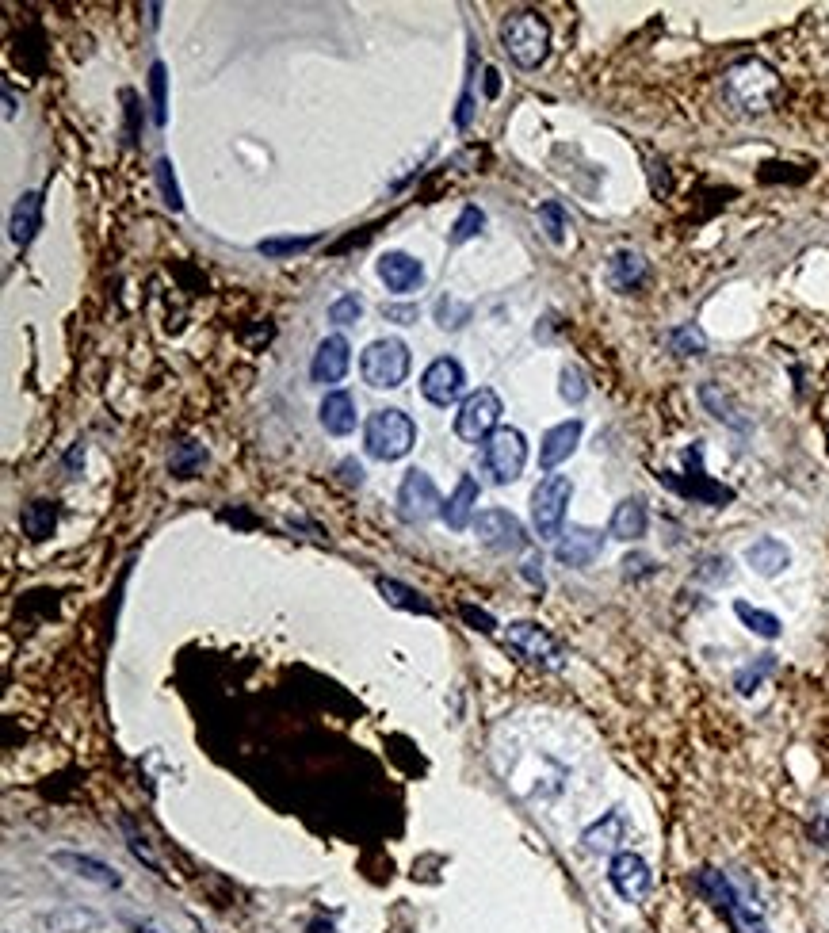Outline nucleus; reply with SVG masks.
<instances>
[{"mask_svg": "<svg viewBox=\"0 0 829 933\" xmlns=\"http://www.w3.org/2000/svg\"><path fill=\"white\" fill-rule=\"evenodd\" d=\"M363 440H367V456L383 459V463H394V459L409 456V448L417 444V425L409 421L405 410H375L367 417V429H363Z\"/></svg>", "mask_w": 829, "mask_h": 933, "instance_id": "obj_1", "label": "nucleus"}, {"mask_svg": "<svg viewBox=\"0 0 829 933\" xmlns=\"http://www.w3.org/2000/svg\"><path fill=\"white\" fill-rule=\"evenodd\" d=\"M501 43L520 69H539L551 50V27L535 12H512L509 20L501 23Z\"/></svg>", "mask_w": 829, "mask_h": 933, "instance_id": "obj_2", "label": "nucleus"}, {"mask_svg": "<svg viewBox=\"0 0 829 933\" xmlns=\"http://www.w3.org/2000/svg\"><path fill=\"white\" fill-rule=\"evenodd\" d=\"M360 371H363V379H367V387H375V391H394V387H402L405 375H409V348H405V341H398V337H379V341H371L367 352H363Z\"/></svg>", "mask_w": 829, "mask_h": 933, "instance_id": "obj_3", "label": "nucleus"}, {"mask_svg": "<svg viewBox=\"0 0 829 933\" xmlns=\"http://www.w3.org/2000/svg\"><path fill=\"white\" fill-rule=\"evenodd\" d=\"M501 413H505V406H501L497 391L478 387L474 394L463 398V406L455 413V436L463 444H486L489 436L501 429Z\"/></svg>", "mask_w": 829, "mask_h": 933, "instance_id": "obj_4", "label": "nucleus"}, {"mask_svg": "<svg viewBox=\"0 0 829 933\" xmlns=\"http://www.w3.org/2000/svg\"><path fill=\"white\" fill-rule=\"evenodd\" d=\"M574 498V482L566 475H547L532 494V524L539 540H558L562 536V521H566V505Z\"/></svg>", "mask_w": 829, "mask_h": 933, "instance_id": "obj_5", "label": "nucleus"}, {"mask_svg": "<svg viewBox=\"0 0 829 933\" xmlns=\"http://www.w3.org/2000/svg\"><path fill=\"white\" fill-rule=\"evenodd\" d=\"M505 647L516 651L524 662H532L539 670H562L566 654H562V643L554 639L547 628H539L532 620H516L505 628Z\"/></svg>", "mask_w": 829, "mask_h": 933, "instance_id": "obj_6", "label": "nucleus"}, {"mask_svg": "<svg viewBox=\"0 0 829 933\" xmlns=\"http://www.w3.org/2000/svg\"><path fill=\"white\" fill-rule=\"evenodd\" d=\"M726 96L742 111H768L776 96V73L761 62H742L726 81Z\"/></svg>", "mask_w": 829, "mask_h": 933, "instance_id": "obj_7", "label": "nucleus"}, {"mask_svg": "<svg viewBox=\"0 0 829 933\" xmlns=\"http://www.w3.org/2000/svg\"><path fill=\"white\" fill-rule=\"evenodd\" d=\"M524 463H528V440L520 429H497L486 440V467L497 486L516 482L524 475Z\"/></svg>", "mask_w": 829, "mask_h": 933, "instance_id": "obj_8", "label": "nucleus"}, {"mask_svg": "<svg viewBox=\"0 0 829 933\" xmlns=\"http://www.w3.org/2000/svg\"><path fill=\"white\" fill-rule=\"evenodd\" d=\"M440 509H444V501H440V490H436L432 475L417 471V467L405 471L402 486H398V513H402V521L425 524L432 517H440Z\"/></svg>", "mask_w": 829, "mask_h": 933, "instance_id": "obj_9", "label": "nucleus"}, {"mask_svg": "<svg viewBox=\"0 0 829 933\" xmlns=\"http://www.w3.org/2000/svg\"><path fill=\"white\" fill-rule=\"evenodd\" d=\"M684 463H688V478L658 475L669 490H677V494H684V498H692V501H703V505H726V501L734 498V490H726V486H719V482H711V478L703 475V448L700 444H692V448L684 452Z\"/></svg>", "mask_w": 829, "mask_h": 933, "instance_id": "obj_10", "label": "nucleus"}, {"mask_svg": "<svg viewBox=\"0 0 829 933\" xmlns=\"http://www.w3.org/2000/svg\"><path fill=\"white\" fill-rule=\"evenodd\" d=\"M474 532L478 540L493 547V551H524L528 547V532L524 524L512 517L509 509H486L474 517Z\"/></svg>", "mask_w": 829, "mask_h": 933, "instance_id": "obj_11", "label": "nucleus"}, {"mask_svg": "<svg viewBox=\"0 0 829 933\" xmlns=\"http://www.w3.org/2000/svg\"><path fill=\"white\" fill-rule=\"evenodd\" d=\"M608 880L619 891V899H627V903L646 899L650 888H654V872H650V865L638 853H616L612 865H608Z\"/></svg>", "mask_w": 829, "mask_h": 933, "instance_id": "obj_12", "label": "nucleus"}, {"mask_svg": "<svg viewBox=\"0 0 829 933\" xmlns=\"http://www.w3.org/2000/svg\"><path fill=\"white\" fill-rule=\"evenodd\" d=\"M604 551V532L600 528H589V524H570L562 536H558V547H554V559L562 566H593Z\"/></svg>", "mask_w": 829, "mask_h": 933, "instance_id": "obj_13", "label": "nucleus"}, {"mask_svg": "<svg viewBox=\"0 0 829 933\" xmlns=\"http://www.w3.org/2000/svg\"><path fill=\"white\" fill-rule=\"evenodd\" d=\"M463 383H467L463 364L451 360V356H440V360H432L425 368V375H421V394H425L428 402H436V406H447V402H455V398L463 394Z\"/></svg>", "mask_w": 829, "mask_h": 933, "instance_id": "obj_14", "label": "nucleus"}, {"mask_svg": "<svg viewBox=\"0 0 829 933\" xmlns=\"http://www.w3.org/2000/svg\"><path fill=\"white\" fill-rule=\"evenodd\" d=\"M348 364H352V348H348V341H344L341 333H333V337H325L318 345V352H314L310 379L321 383V387H333V383H341L344 375H348Z\"/></svg>", "mask_w": 829, "mask_h": 933, "instance_id": "obj_15", "label": "nucleus"}, {"mask_svg": "<svg viewBox=\"0 0 829 933\" xmlns=\"http://www.w3.org/2000/svg\"><path fill=\"white\" fill-rule=\"evenodd\" d=\"M379 280H383L394 295H409V291L421 287L425 268H421L417 257H409V253H383V257H379Z\"/></svg>", "mask_w": 829, "mask_h": 933, "instance_id": "obj_16", "label": "nucleus"}, {"mask_svg": "<svg viewBox=\"0 0 829 933\" xmlns=\"http://www.w3.org/2000/svg\"><path fill=\"white\" fill-rule=\"evenodd\" d=\"M50 861L58 868H69L73 876H81V880H88V884H100V888H119L123 884V876L115 872L111 865H104V861H96V857H88V853H69V849H58V853H50Z\"/></svg>", "mask_w": 829, "mask_h": 933, "instance_id": "obj_17", "label": "nucleus"}, {"mask_svg": "<svg viewBox=\"0 0 829 933\" xmlns=\"http://www.w3.org/2000/svg\"><path fill=\"white\" fill-rule=\"evenodd\" d=\"M318 421H321V429H325V433L348 436L352 429H356V421H360V413H356V398H352L348 391H329L325 398H321Z\"/></svg>", "mask_w": 829, "mask_h": 933, "instance_id": "obj_18", "label": "nucleus"}, {"mask_svg": "<svg viewBox=\"0 0 829 933\" xmlns=\"http://www.w3.org/2000/svg\"><path fill=\"white\" fill-rule=\"evenodd\" d=\"M39 226H43V196H39V192H23V196L16 199V207H12L8 238L23 249V245H31V241H35Z\"/></svg>", "mask_w": 829, "mask_h": 933, "instance_id": "obj_19", "label": "nucleus"}, {"mask_svg": "<svg viewBox=\"0 0 829 933\" xmlns=\"http://www.w3.org/2000/svg\"><path fill=\"white\" fill-rule=\"evenodd\" d=\"M474 509H478V482L470 475H463L459 478V486H455V494L444 501L440 517H444V524L451 532H463V528L474 524Z\"/></svg>", "mask_w": 829, "mask_h": 933, "instance_id": "obj_20", "label": "nucleus"}, {"mask_svg": "<svg viewBox=\"0 0 829 933\" xmlns=\"http://www.w3.org/2000/svg\"><path fill=\"white\" fill-rule=\"evenodd\" d=\"M577 440H581V421H562V425L547 429L543 444H539V463H543V471H554L562 459L574 456Z\"/></svg>", "mask_w": 829, "mask_h": 933, "instance_id": "obj_21", "label": "nucleus"}, {"mask_svg": "<svg viewBox=\"0 0 829 933\" xmlns=\"http://www.w3.org/2000/svg\"><path fill=\"white\" fill-rule=\"evenodd\" d=\"M745 563L753 566L761 578H776V574H784V566L791 563V551H787L780 540L765 536V540H757V543H749V547H745Z\"/></svg>", "mask_w": 829, "mask_h": 933, "instance_id": "obj_22", "label": "nucleus"}, {"mask_svg": "<svg viewBox=\"0 0 829 933\" xmlns=\"http://www.w3.org/2000/svg\"><path fill=\"white\" fill-rule=\"evenodd\" d=\"M646 524H650V517H646V505L638 498H627L616 505V513H612V521H608V532L616 536V540H642L646 536Z\"/></svg>", "mask_w": 829, "mask_h": 933, "instance_id": "obj_23", "label": "nucleus"}, {"mask_svg": "<svg viewBox=\"0 0 829 933\" xmlns=\"http://www.w3.org/2000/svg\"><path fill=\"white\" fill-rule=\"evenodd\" d=\"M642 280H646V261H642V253H631V249L612 253V261H608V283H612L616 291H635Z\"/></svg>", "mask_w": 829, "mask_h": 933, "instance_id": "obj_24", "label": "nucleus"}, {"mask_svg": "<svg viewBox=\"0 0 829 933\" xmlns=\"http://www.w3.org/2000/svg\"><path fill=\"white\" fill-rule=\"evenodd\" d=\"M696 888H700L723 914H730L738 903H742V899H738V891H734V884H730V876H723L719 868H700V872H696Z\"/></svg>", "mask_w": 829, "mask_h": 933, "instance_id": "obj_25", "label": "nucleus"}, {"mask_svg": "<svg viewBox=\"0 0 829 933\" xmlns=\"http://www.w3.org/2000/svg\"><path fill=\"white\" fill-rule=\"evenodd\" d=\"M54 524H58V509H54V501H31V505H23L20 513V528L27 540H46L50 532H54Z\"/></svg>", "mask_w": 829, "mask_h": 933, "instance_id": "obj_26", "label": "nucleus"}, {"mask_svg": "<svg viewBox=\"0 0 829 933\" xmlns=\"http://www.w3.org/2000/svg\"><path fill=\"white\" fill-rule=\"evenodd\" d=\"M700 402L711 413H715L723 425H730V429H749V421H745L742 413H738L734 398H730V394H726L719 383H703V387H700Z\"/></svg>", "mask_w": 829, "mask_h": 933, "instance_id": "obj_27", "label": "nucleus"}, {"mask_svg": "<svg viewBox=\"0 0 829 933\" xmlns=\"http://www.w3.org/2000/svg\"><path fill=\"white\" fill-rule=\"evenodd\" d=\"M623 830H627L623 815L612 811V815H604L600 823H593L589 830H585V846L593 849V853H612V849L623 842Z\"/></svg>", "mask_w": 829, "mask_h": 933, "instance_id": "obj_28", "label": "nucleus"}, {"mask_svg": "<svg viewBox=\"0 0 829 933\" xmlns=\"http://www.w3.org/2000/svg\"><path fill=\"white\" fill-rule=\"evenodd\" d=\"M50 933H88L100 930V918L92 911H50L39 918Z\"/></svg>", "mask_w": 829, "mask_h": 933, "instance_id": "obj_29", "label": "nucleus"}, {"mask_svg": "<svg viewBox=\"0 0 829 933\" xmlns=\"http://www.w3.org/2000/svg\"><path fill=\"white\" fill-rule=\"evenodd\" d=\"M379 593L386 597V605L405 608V612H421V616H432V605H428L425 597H421L417 589L394 582V578H379Z\"/></svg>", "mask_w": 829, "mask_h": 933, "instance_id": "obj_30", "label": "nucleus"}, {"mask_svg": "<svg viewBox=\"0 0 829 933\" xmlns=\"http://www.w3.org/2000/svg\"><path fill=\"white\" fill-rule=\"evenodd\" d=\"M734 612H738V620H742L745 628L753 631V635H761V639H780V620L772 616V612H765V608H753L749 601H734Z\"/></svg>", "mask_w": 829, "mask_h": 933, "instance_id": "obj_31", "label": "nucleus"}, {"mask_svg": "<svg viewBox=\"0 0 829 933\" xmlns=\"http://www.w3.org/2000/svg\"><path fill=\"white\" fill-rule=\"evenodd\" d=\"M203 463H207V452H203V444H195V440H184V444H176V452H172L169 471H172L176 478H195L199 471H203Z\"/></svg>", "mask_w": 829, "mask_h": 933, "instance_id": "obj_32", "label": "nucleus"}, {"mask_svg": "<svg viewBox=\"0 0 829 933\" xmlns=\"http://www.w3.org/2000/svg\"><path fill=\"white\" fill-rule=\"evenodd\" d=\"M772 670H776V654H761L757 662H749L745 670L734 673V689H738L742 696H753L757 689H761V681H765Z\"/></svg>", "mask_w": 829, "mask_h": 933, "instance_id": "obj_33", "label": "nucleus"}, {"mask_svg": "<svg viewBox=\"0 0 829 933\" xmlns=\"http://www.w3.org/2000/svg\"><path fill=\"white\" fill-rule=\"evenodd\" d=\"M169 77H165V66L161 62H153L149 66V100H153V123L157 127H165L169 123Z\"/></svg>", "mask_w": 829, "mask_h": 933, "instance_id": "obj_34", "label": "nucleus"}, {"mask_svg": "<svg viewBox=\"0 0 829 933\" xmlns=\"http://www.w3.org/2000/svg\"><path fill=\"white\" fill-rule=\"evenodd\" d=\"M669 348H673L677 356H703L707 337H703L700 326H677L673 333H669Z\"/></svg>", "mask_w": 829, "mask_h": 933, "instance_id": "obj_35", "label": "nucleus"}, {"mask_svg": "<svg viewBox=\"0 0 829 933\" xmlns=\"http://www.w3.org/2000/svg\"><path fill=\"white\" fill-rule=\"evenodd\" d=\"M482 226H486V211L482 207H463V215L455 218V226H451V245H463V241L478 238Z\"/></svg>", "mask_w": 829, "mask_h": 933, "instance_id": "obj_36", "label": "nucleus"}, {"mask_svg": "<svg viewBox=\"0 0 829 933\" xmlns=\"http://www.w3.org/2000/svg\"><path fill=\"white\" fill-rule=\"evenodd\" d=\"M558 394L570 402V406H581L589 398V383H585V371L581 368H562V383H558Z\"/></svg>", "mask_w": 829, "mask_h": 933, "instance_id": "obj_37", "label": "nucleus"}, {"mask_svg": "<svg viewBox=\"0 0 829 933\" xmlns=\"http://www.w3.org/2000/svg\"><path fill=\"white\" fill-rule=\"evenodd\" d=\"M436 322H440V329H463L470 322V306L444 295V299L436 303Z\"/></svg>", "mask_w": 829, "mask_h": 933, "instance_id": "obj_38", "label": "nucleus"}, {"mask_svg": "<svg viewBox=\"0 0 829 933\" xmlns=\"http://www.w3.org/2000/svg\"><path fill=\"white\" fill-rule=\"evenodd\" d=\"M153 173H157V184H161V196H165V203H169L172 211H180V207H184V199H180V184H176V176H172V161H169V157H161Z\"/></svg>", "mask_w": 829, "mask_h": 933, "instance_id": "obj_39", "label": "nucleus"}, {"mask_svg": "<svg viewBox=\"0 0 829 933\" xmlns=\"http://www.w3.org/2000/svg\"><path fill=\"white\" fill-rule=\"evenodd\" d=\"M310 245H314V238H268L256 245V253H264V257H291V253H302Z\"/></svg>", "mask_w": 829, "mask_h": 933, "instance_id": "obj_40", "label": "nucleus"}, {"mask_svg": "<svg viewBox=\"0 0 829 933\" xmlns=\"http://www.w3.org/2000/svg\"><path fill=\"white\" fill-rule=\"evenodd\" d=\"M539 222H543V234H547L554 245H562V238H566V215H562V207H558V203H543V207H539Z\"/></svg>", "mask_w": 829, "mask_h": 933, "instance_id": "obj_41", "label": "nucleus"}, {"mask_svg": "<svg viewBox=\"0 0 829 933\" xmlns=\"http://www.w3.org/2000/svg\"><path fill=\"white\" fill-rule=\"evenodd\" d=\"M726 918H730V926H734L738 933H768L765 918L753 911V907H745V903H738V907L726 914Z\"/></svg>", "mask_w": 829, "mask_h": 933, "instance_id": "obj_42", "label": "nucleus"}, {"mask_svg": "<svg viewBox=\"0 0 829 933\" xmlns=\"http://www.w3.org/2000/svg\"><path fill=\"white\" fill-rule=\"evenodd\" d=\"M363 314V303L356 299V295H341L337 303L329 306V322H337V326H352V322H360Z\"/></svg>", "mask_w": 829, "mask_h": 933, "instance_id": "obj_43", "label": "nucleus"}, {"mask_svg": "<svg viewBox=\"0 0 829 933\" xmlns=\"http://www.w3.org/2000/svg\"><path fill=\"white\" fill-rule=\"evenodd\" d=\"M726 578H730V559H707L696 570V582H703V586H719Z\"/></svg>", "mask_w": 829, "mask_h": 933, "instance_id": "obj_44", "label": "nucleus"}, {"mask_svg": "<svg viewBox=\"0 0 829 933\" xmlns=\"http://www.w3.org/2000/svg\"><path fill=\"white\" fill-rule=\"evenodd\" d=\"M650 555H627L623 559V570H627V578H635V574H650Z\"/></svg>", "mask_w": 829, "mask_h": 933, "instance_id": "obj_45", "label": "nucleus"}, {"mask_svg": "<svg viewBox=\"0 0 829 933\" xmlns=\"http://www.w3.org/2000/svg\"><path fill=\"white\" fill-rule=\"evenodd\" d=\"M810 838H814L818 846H829V815H818V819L810 823Z\"/></svg>", "mask_w": 829, "mask_h": 933, "instance_id": "obj_46", "label": "nucleus"}, {"mask_svg": "<svg viewBox=\"0 0 829 933\" xmlns=\"http://www.w3.org/2000/svg\"><path fill=\"white\" fill-rule=\"evenodd\" d=\"M383 314H386V318H398L402 326H409V322H417V310H413V306H386Z\"/></svg>", "mask_w": 829, "mask_h": 933, "instance_id": "obj_47", "label": "nucleus"}, {"mask_svg": "<svg viewBox=\"0 0 829 933\" xmlns=\"http://www.w3.org/2000/svg\"><path fill=\"white\" fill-rule=\"evenodd\" d=\"M463 616H467L470 624H482V631H493L497 624H493V616H486V612H478V608L463 605Z\"/></svg>", "mask_w": 829, "mask_h": 933, "instance_id": "obj_48", "label": "nucleus"}, {"mask_svg": "<svg viewBox=\"0 0 829 933\" xmlns=\"http://www.w3.org/2000/svg\"><path fill=\"white\" fill-rule=\"evenodd\" d=\"M539 566H543L539 559H528V563H524V578H528L532 586H543V570H539Z\"/></svg>", "mask_w": 829, "mask_h": 933, "instance_id": "obj_49", "label": "nucleus"}, {"mask_svg": "<svg viewBox=\"0 0 829 933\" xmlns=\"http://www.w3.org/2000/svg\"><path fill=\"white\" fill-rule=\"evenodd\" d=\"M341 471H344V478H348V482H356V486H360V482H363V467H360V463H352V459H344V463H341Z\"/></svg>", "mask_w": 829, "mask_h": 933, "instance_id": "obj_50", "label": "nucleus"}, {"mask_svg": "<svg viewBox=\"0 0 829 933\" xmlns=\"http://www.w3.org/2000/svg\"><path fill=\"white\" fill-rule=\"evenodd\" d=\"M497 88H501V81H497V69H486V96H497Z\"/></svg>", "mask_w": 829, "mask_h": 933, "instance_id": "obj_51", "label": "nucleus"}, {"mask_svg": "<svg viewBox=\"0 0 829 933\" xmlns=\"http://www.w3.org/2000/svg\"><path fill=\"white\" fill-rule=\"evenodd\" d=\"M310 933H337L333 922H310Z\"/></svg>", "mask_w": 829, "mask_h": 933, "instance_id": "obj_52", "label": "nucleus"}]
</instances>
